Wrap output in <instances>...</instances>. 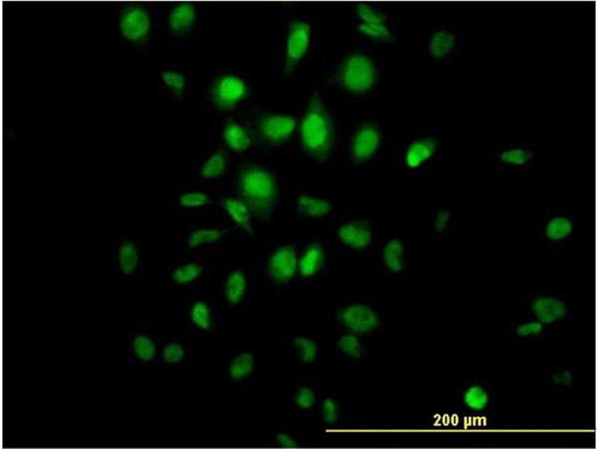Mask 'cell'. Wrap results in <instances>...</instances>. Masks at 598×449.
<instances>
[{
	"mask_svg": "<svg viewBox=\"0 0 598 449\" xmlns=\"http://www.w3.org/2000/svg\"><path fill=\"white\" fill-rule=\"evenodd\" d=\"M453 218V213L448 208L437 211L433 219V229L437 235H443L447 231Z\"/></svg>",
	"mask_w": 598,
	"mask_h": 449,
	"instance_id": "74e56055",
	"label": "cell"
},
{
	"mask_svg": "<svg viewBox=\"0 0 598 449\" xmlns=\"http://www.w3.org/2000/svg\"><path fill=\"white\" fill-rule=\"evenodd\" d=\"M191 319L198 328L208 329L211 327V312L207 303L196 302L191 310Z\"/></svg>",
	"mask_w": 598,
	"mask_h": 449,
	"instance_id": "d6a6232c",
	"label": "cell"
},
{
	"mask_svg": "<svg viewBox=\"0 0 598 449\" xmlns=\"http://www.w3.org/2000/svg\"><path fill=\"white\" fill-rule=\"evenodd\" d=\"M358 16L363 21V23L369 24H385L387 18L381 12H379L366 4H359L356 7Z\"/></svg>",
	"mask_w": 598,
	"mask_h": 449,
	"instance_id": "8d00e7d4",
	"label": "cell"
},
{
	"mask_svg": "<svg viewBox=\"0 0 598 449\" xmlns=\"http://www.w3.org/2000/svg\"><path fill=\"white\" fill-rule=\"evenodd\" d=\"M543 329V326L540 322H530L520 326L517 332L520 337H528L540 334Z\"/></svg>",
	"mask_w": 598,
	"mask_h": 449,
	"instance_id": "b9f144b4",
	"label": "cell"
},
{
	"mask_svg": "<svg viewBox=\"0 0 598 449\" xmlns=\"http://www.w3.org/2000/svg\"><path fill=\"white\" fill-rule=\"evenodd\" d=\"M250 93V90L246 83L233 75L218 78L210 87L212 103L220 111L235 109Z\"/></svg>",
	"mask_w": 598,
	"mask_h": 449,
	"instance_id": "277c9868",
	"label": "cell"
},
{
	"mask_svg": "<svg viewBox=\"0 0 598 449\" xmlns=\"http://www.w3.org/2000/svg\"><path fill=\"white\" fill-rule=\"evenodd\" d=\"M338 349L346 355L355 359L363 354V344L361 340L353 334H347L341 337L338 342Z\"/></svg>",
	"mask_w": 598,
	"mask_h": 449,
	"instance_id": "d590c367",
	"label": "cell"
},
{
	"mask_svg": "<svg viewBox=\"0 0 598 449\" xmlns=\"http://www.w3.org/2000/svg\"><path fill=\"white\" fill-rule=\"evenodd\" d=\"M338 238L346 248L362 251L370 248L373 241V231L364 221L353 220L343 223L337 231Z\"/></svg>",
	"mask_w": 598,
	"mask_h": 449,
	"instance_id": "7c38bea8",
	"label": "cell"
},
{
	"mask_svg": "<svg viewBox=\"0 0 598 449\" xmlns=\"http://www.w3.org/2000/svg\"><path fill=\"white\" fill-rule=\"evenodd\" d=\"M133 349L137 356L144 361H151L156 353L154 342L149 337L143 335L134 339Z\"/></svg>",
	"mask_w": 598,
	"mask_h": 449,
	"instance_id": "4dcf8cb0",
	"label": "cell"
},
{
	"mask_svg": "<svg viewBox=\"0 0 598 449\" xmlns=\"http://www.w3.org/2000/svg\"><path fill=\"white\" fill-rule=\"evenodd\" d=\"M531 309L538 318L545 324L562 319L567 313L566 304L555 297L538 296L531 303Z\"/></svg>",
	"mask_w": 598,
	"mask_h": 449,
	"instance_id": "5bb4252c",
	"label": "cell"
},
{
	"mask_svg": "<svg viewBox=\"0 0 598 449\" xmlns=\"http://www.w3.org/2000/svg\"><path fill=\"white\" fill-rule=\"evenodd\" d=\"M297 406L303 410L311 408L316 403L314 391L309 387L301 388L296 396Z\"/></svg>",
	"mask_w": 598,
	"mask_h": 449,
	"instance_id": "ab89813d",
	"label": "cell"
},
{
	"mask_svg": "<svg viewBox=\"0 0 598 449\" xmlns=\"http://www.w3.org/2000/svg\"><path fill=\"white\" fill-rule=\"evenodd\" d=\"M222 205L233 223L246 233H252L254 216L244 200L240 197H227L223 200Z\"/></svg>",
	"mask_w": 598,
	"mask_h": 449,
	"instance_id": "e0dca14e",
	"label": "cell"
},
{
	"mask_svg": "<svg viewBox=\"0 0 598 449\" xmlns=\"http://www.w3.org/2000/svg\"><path fill=\"white\" fill-rule=\"evenodd\" d=\"M247 288L245 274L240 270L232 271L225 285V295L231 305H237L245 297Z\"/></svg>",
	"mask_w": 598,
	"mask_h": 449,
	"instance_id": "603a6c76",
	"label": "cell"
},
{
	"mask_svg": "<svg viewBox=\"0 0 598 449\" xmlns=\"http://www.w3.org/2000/svg\"><path fill=\"white\" fill-rule=\"evenodd\" d=\"M311 26L304 21H293L288 26L284 75L289 76L307 53L311 43Z\"/></svg>",
	"mask_w": 598,
	"mask_h": 449,
	"instance_id": "5b68a950",
	"label": "cell"
},
{
	"mask_svg": "<svg viewBox=\"0 0 598 449\" xmlns=\"http://www.w3.org/2000/svg\"><path fill=\"white\" fill-rule=\"evenodd\" d=\"M277 441L285 448H296L298 447L296 441L286 433H280L277 437Z\"/></svg>",
	"mask_w": 598,
	"mask_h": 449,
	"instance_id": "7bdbcfd3",
	"label": "cell"
},
{
	"mask_svg": "<svg viewBox=\"0 0 598 449\" xmlns=\"http://www.w3.org/2000/svg\"><path fill=\"white\" fill-rule=\"evenodd\" d=\"M119 28L124 39L135 43L148 40L151 31V19L147 10L137 4H128L122 9Z\"/></svg>",
	"mask_w": 598,
	"mask_h": 449,
	"instance_id": "8992f818",
	"label": "cell"
},
{
	"mask_svg": "<svg viewBox=\"0 0 598 449\" xmlns=\"http://www.w3.org/2000/svg\"><path fill=\"white\" fill-rule=\"evenodd\" d=\"M575 233V223L565 213H552L545 217L541 227V237L552 249H562L570 243Z\"/></svg>",
	"mask_w": 598,
	"mask_h": 449,
	"instance_id": "9c48e42d",
	"label": "cell"
},
{
	"mask_svg": "<svg viewBox=\"0 0 598 449\" xmlns=\"http://www.w3.org/2000/svg\"><path fill=\"white\" fill-rule=\"evenodd\" d=\"M240 198L250 206L256 218L265 221L279 199V185L273 174L257 165L243 167L237 180Z\"/></svg>",
	"mask_w": 598,
	"mask_h": 449,
	"instance_id": "7a4b0ae2",
	"label": "cell"
},
{
	"mask_svg": "<svg viewBox=\"0 0 598 449\" xmlns=\"http://www.w3.org/2000/svg\"><path fill=\"white\" fill-rule=\"evenodd\" d=\"M437 148H439V142L432 137L415 141L406 151L405 156L406 167L411 169L421 167L434 157Z\"/></svg>",
	"mask_w": 598,
	"mask_h": 449,
	"instance_id": "2e32d148",
	"label": "cell"
},
{
	"mask_svg": "<svg viewBox=\"0 0 598 449\" xmlns=\"http://www.w3.org/2000/svg\"><path fill=\"white\" fill-rule=\"evenodd\" d=\"M383 262L385 268L392 273H400L405 268V248L398 238L388 240L383 246Z\"/></svg>",
	"mask_w": 598,
	"mask_h": 449,
	"instance_id": "44dd1931",
	"label": "cell"
},
{
	"mask_svg": "<svg viewBox=\"0 0 598 449\" xmlns=\"http://www.w3.org/2000/svg\"><path fill=\"white\" fill-rule=\"evenodd\" d=\"M118 263L125 276H131L136 272L139 263V253L134 241H125L121 243L118 251Z\"/></svg>",
	"mask_w": 598,
	"mask_h": 449,
	"instance_id": "cb8c5ba5",
	"label": "cell"
},
{
	"mask_svg": "<svg viewBox=\"0 0 598 449\" xmlns=\"http://www.w3.org/2000/svg\"><path fill=\"white\" fill-rule=\"evenodd\" d=\"M376 69L369 57L355 54L347 58L339 71V81L344 88L354 93H363L373 88L376 81Z\"/></svg>",
	"mask_w": 598,
	"mask_h": 449,
	"instance_id": "3957f363",
	"label": "cell"
},
{
	"mask_svg": "<svg viewBox=\"0 0 598 449\" xmlns=\"http://www.w3.org/2000/svg\"><path fill=\"white\" fill-rule=\"evenodd\" d=\"M255 359L250 353H242L237 356L230 366V375L233 380L241 381L249 376L254 369Z\"/></svg>",
	"mask_w": 598,
	"mask_h": 449,
	"instance_id": "4316f807",
	"label": "cell"
},
{
	"mask_svg": "<svg viewBox=\"0 0 598 449\" xmlns=\"http://www.w3.org/2000/svg\"><path fill=\"white\" fill-rule=\"evenodd\" d=\"M464 402L466 406L473 411H482L487 406L488 396L483 388L474 386L465 393Z\"/></svg>",
	"mask_w": 598,
	"mask_h": 449,
	"instance_id": "f546056e",
	"label": "cell"
},
{
	"mask_svg": "<svg viewBox=\"0 0 598 449\" xmlns=\"http://www.w3.org/2000/svg\"><path fill=\"white\" fill-rule=\"evenodd\" d=\"M534 159L535 153L531 148L518 144L501 147L493 157L497 165L512 170L528 167L532 165Z\"/></svg>",
	"mask_w": 598,
	"mask_h": 449,
	"instance_id": "4fadbf2b",
	"label": "cell"
},
{
	"mask_svg": "<svg viewBox=\"0 0 598 449\" xmlns=\"http://www.w3.org/2000/svg\"><path fill=\"white\" fill-rule=\"evenodd\" d=\"M223 237V230L217 228H200L189 234L187 244L189 248L198 249L220 241Z\"/></svg>",
	"mask_w": 598,
	"mask_h": 449,
	"instance_id": "484cf974",
	"label": "cell"
},
{
	"mask_svg": "<svg viewBox=\"0 0 598 449\" xmlns=\"http://www.w3.org/2000/svg\"><path fill=\"white\" fill-rule=\"evenodd\" d=\"M338 317L348 329L359 334L371 332L379 325V318L375 311L361 303L343 309Z\"/></svg>",
	"mask_w": 598,
	"mask_h": 449,
	"instance_id": "8fae6325",
	"label": "cell"
},
{
	"mask_svg": "<svg viewBox=\"0 0 598 449\" xmlns=\"http://www.w3.org/2000/svg\"><path fill=\"white\" fill-rule=\"evenodd\" d=\"M326 260L323 245L311 243L299 255V274L304 278H312L323 270Z\"/></svg>",
	"mask_w": 598,
	"mask_h": 449,
	"instance_id": "9a60e30c",
	"label": "cell"
},
{
	"mask_svg": "<svg viewBox=\"0 0 598 449\" xmlns=\"http://www.w3.org/2000/svg\"><path fill=\"white\" fill-rule=\"evenodd\" d=\"M299 253L294 245H282L268 258L267 271L277 284L285 285L299 274Z\"/></svg>",
	"mask_w": 598,
	"mask_h": 449,
	"instance_id": "52a82bcc",
	"label": "cell"
},
{
	"mask_svg": "<svg viewBox=\"0 0 598 449\" xmlns=\"http://www.w3.org/2000/svg\"><path fill=\"white\" fill-rule=\"evenodd\" d=\"M299 132L304 152L316 161L327 160L334 146V127L322 97L317 92L310 99Z\"/></svg>",
	"mask_w": 598,
	"mask_h": 449,
	"instance_id": "6da1fadb",
	"label": "cell"
},
{
	"mask_svg": "<svg viewBox=\"0 0 598 449\" xmlns=\"http://www.w3.org/2000/svg\"><path fill=\"white\" fill-rule=\"evenodd\" d=\"M294 345L304 363H313L318 354V347L314 341L309 338L299 337L295 339Z\"/></svg>",
	"mask_w": 598,
	"mask_h": 449,
	"instance_id": "836d02e7",
	"label": "cell"
},
{
	"mask_svg": "<svg viewBox=\"0 0 598 449\" xmlns=\"http://www.w3.org/2000/svg\"><path fill=\"white\" fill-rule=\"evenodd\" d=\"M297 125L294 117L281 114L262 115L257 122L261 137L272 146H281L288 142L293 137Z\"/></svg>",
	"mask_w": 598,
	"mask_h": 449,
	"instance_id": "ba28073f",
	"label": "cell"
},
{
	"mask_svg": "<svg viewBox=\"0 0 598 449\" xmlns=\"http://www.w3.org/2000/svg\"><path fill=\"white\" fill-rule=\"evenodd\" d=\"M185 356L183 347L178 343L168 344L164 351L163 358L170 364H178Z\"/></svg>",
	"mask_w": 598,
	"mask_h": 449,
	"instance_id": "f35d334b",
	"label": "cell"
},
{
	"mask_svg": "<svg viewBox=\"0 0 598 449\" xmlns=\"http://www.w3.org/2000/svg\"><path fill=\"white\" fill-rule=\"evenodd\" d=\"M360 33L376 41L393 42L395 41L388 28L385 24L361 23L358 26Z\"/></svg>",
	"mask_w": 598,
	"mask_h": 449,
	"instance_id": "1f68e13d",
	"label": "cell"
},
{
	"mask_svg": "<svg viewBox=\"0 0 598 449\" xmlns=\"http://www.w3.org/2000/svg\"><path fill=\"white\" fill-rule=\"evenodd\" d=\"M196 19V9L191 3H181L175 6L169 14V26L171 31L183 36L192 31Z\"/></svg>",
	"mask_w": 598,
	"mask_h": 449,
	"instance_id": "ac0fdd59",
	"label": "cell"
},
{
	"mask_svg": "<svg viewBox=\"0 0 598 449\" xmlns=\"http://www.w3.org/2000/svg\"><path fill=\"white\" fill-rule=\"evenodd\" d=\"M297 208L300 214L310 219H322L332 211L331 202L323 197L302 194L297 199Z\"/></svg>",
	"mask_w": 598,
	"mask_h": 449,
	"instance_id": "d6986e66",
	"label": "cell"
},
{
	"mask_svg": "<svg viewBox=\"0 0 598 449\" xmlns=\"http://www.w3.org/2000/svg\"><path fill=\"white\" fill-rule=\"evenodd\" d=\"M179 204L184 208L196 209L207 206L210 204V197L201 191H188L179 197Z\"/></svg>",
	"mask_w": 598,
	"mask_h": 449,
	"instance_id": "e575fe53",
	"label": "cell"
},
{
	"mask_svg": "<svg viewBox=\"0 0 598 449\" xmlns=\"http://www.w3.org/2000/svg\"><path fill=\"white\" fill-rule=\"evenodd\" d=\"M228 165L227 152L223 149H218L203 163L200 170L201 176L207 180L217 179L224 175Z\"/></svg>",
	"mask_w": 598,
	"mask_h": 449,
	"instance_id": "d4e9b609",
	"label": "cell"
},
{
	"mask_svg": "<svg viewBox=\"0 0 598 449\" xmlns=\"http://www.w3.org/2000/svg\"><path fill=\"white\" fill-rule=\"evenodd\" d=\"M202 273L201 266L196 263H188L178 266L172 273L173 281L178 285H188L198 280Z\"/></svg>",
	"mask_w": 598,
	"mask_h": 449,
	"instance_id": "83f0119b",
	"label": "cell"
},
{
	"mask_svg": "<svg viewBox=\"0 0 598 449\" xmlns=\"http://www.w3.org/2000/svg\"><path fill=\"white\" fill-rule=\"evenodd\" d=\"M382 134L376 125L366 123L355 134L351 144L353 160L357 164L368 162L380 147Z\"/></svg>",
	"mask_w": 598,
	"mask_h": 449,
	"instance_id": "30bf717a",
	"label": "cell"
},
{
	"mask_svg": "<svg viewBox=\"0 0 598 449\" xmlns=\"http://www.w3.org/2000/svg\"><path fill=\"white\" fill-rule=\"evenodd\" d=\"M160 77L175 97L178 98L183 97L186 88V79L182 74L177 71L164 70Z\"/></svg>",
	"mask_w": 598,
	"mask_h": 449,
	"instance_id": "f1b7e54d",
	"label": "cell"
},
{
	"mask_svg": "<svg viewBox=\"0 0 598 449\" xmlns=\"http://www.w3.org/2000/svg\"><path fill=\"white\" fill-rule=\"evenodd\" d=\"M339 408L336 401L327 398L323 403V417L328 424H333L338 421Z\"/></svg>",
	"mask_w": 598,
	"mask_h": 449,
	"instance_id": "60d3db41",
	"label": "cell"
},
{
	"mask_svg": "<svg viewBox=\"0 0 598 449\" xmlns=\"http://www.w3.org/2000/svg\"><path fill=\"white\" fill-rule=\"evenodd\" d=\"M223 138L228 148L237 153H242L249 149L253 141L247 130L233 120L227 121Z\"/></svg>",
	"mask_w": 598,
	"mask_h": 449,
	"instance_id": "ffe728a7",
	"label": "cell"
},
{
	"mask_svg": "<svg viewBox=\"0 0 598 449\" xmlns=\"http://www.w3.org/2000/svg\"><path fill=\"white\" fill-rule=\"evenodd\" d=\"M456 42V37L453 33L444 30L437 31L429 41V53L434 59H444L453 52Z\"/></svg>",
	"mask_w": 598,
	"mask_h": 449,
	"instance_id": "7402d4cb",
	"label": "cell"
}]
</instances>
